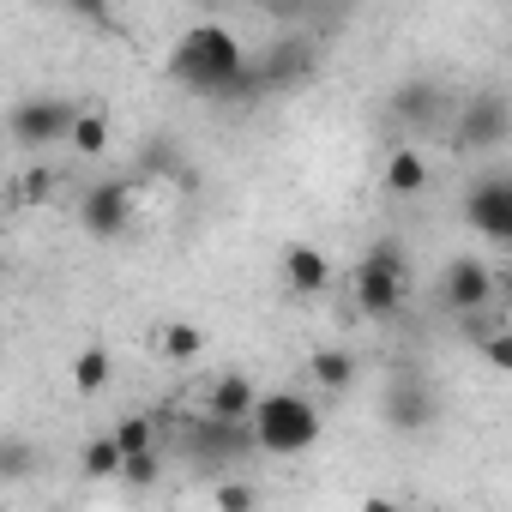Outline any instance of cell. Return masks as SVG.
Instances as JSON below:
<instances>
[{"label":"cell","instance_id":"cell-1","mask_svg":"<svg viewBox=\"0 0 512 512\" xmlns=\"http://www.w3.org/2000/svg\"><path fill=\"white\" fill-rule=\"evenodd\" d=\"M169 73L193 91V97H217V103H247V97H260V67H253L235 43V31L223 25H193L175 55H169Z\"/></svg>","mask_w":512,"mask_h":512},{"label":"cell","instance_id":"cell-2","mask_svg":"<svg viewBox=\"0 0 512 512\" xmlns=\"http://www.w3.org/2000/svg\"><path fill=\"white\" fill-rule=\"evenodd\" d=\"M247 422H253V440H260V452H272V458L308 452V446L320 440V428H326V416H320L302 392H266L260 410H253Z\"/></svg>","mask_w":512,"mask_h":512},{"label":"cell","instance_id":"cell-3","mask_svg":"<svg viewBox=\"0 0 512 512\" xmlns=\"http://www.w3.org/2000/svg\"><path fill=\"white\" fill-rule=\"evenodd\" d=\"M350 296H356V314L368 320H392L398 302H404V247L398 241H374L356 272H350Z\"/></svg>","mask_w":512,"mask_h":512},{"label":"cell","instance_id":"cell-4","mask_svg":"<svg viewBox=\"0 0 512 512\" xmlns=\"http://www.w3.org/2000/svg\"><path fill=\"white\" fill-rule=\"evenodd\" d=\"M247 446H260V440H253V422H235V416H217V410H205V416L187 422L193 464H235Z\"/></svg>","mask_w":512,"mask_h":512},{"label":"cell","instance_id":"cell-5","mask_svg":"<svg viewBox=\"0 0 512 512\" xmlns=\"http://www.w3.org/2000/svg\"><path fill=\"white\" fill-rule=\"evenodd\" d=\"M73 121H79V109H73L67 97H25V103L13 109V145L43 151V145H55V139H73Z\"/></svg>","mask_w":512,"mask_h":512},{"label":"cell","instance_id":"cell-6","mask_svg":"<svg viewBox=\"0 0 512 512\" xmlns=\"http://www.w3.org/2000/svg\"><path fill=\"white\" fill-rule=\"evenodd\" d=\"M464 217H470V229H482L488 241L512 247V175L494 169V175L470 181V193H464Z\"/></svg>","mask_w":512,"mask_h":512},{"label":"cell","instance_id":"cell-7","mask_svg":"<svg viewBox=\"0 0 512 512\" xmlns=\"http://www.w3.org/2000/svg\"><path fill=\"white\" fill-rule=\"evenodd\" d=\"M133 205H139V181H97L85 193V229L109 241L133 223Z\"/></svg>","mask_w":512,"mask_h":512},{"label":"cell","instance_id":"cell-8","mask_svg":"<svg viewBox=\"0 0 512 512\" xmlns=\"http://www.w3.org/2000/svg\"><path fill=\"white\" fill-rule=\"evenodd\" d=\"M284 284H290V296H326V290L338 284V266L326 260V247L290 241V247H284Z\"/></svg>","mask_w":512,"mask_h":512},{"label":"cell","instance_id":"cell-9","mask_svg":"<svg viewBox=\"0 0 512 512\" xmlns=\"http://www.w3.org/2000/svg\"><path fill=\"white\" fill-rule=\"evenodd\" d=\"M386 422H392L398 434L428 428V422H434V392H428L416 374H392V380H386Z\"/></svg>","mask_w":512,"mask_h":512},{"label":"cell","instance_id":"cell-10","mask_svg":"<svg viewBox=\"0 0 512 512\" xmlns=\"http://www.w3.org/2000/svg\"><path fill=\"white\" fill-rule=\"evenodd\" d=\"M440 290H446V308L452 314H482L488 296H494V272L482 260H452L446 278H440Z\"/></svg>","mask_w":512,"mask_h":512},{"label":"cell","instance_id":"cell-11","mask_svg":"<svg viewBox=\"0 0 512 512\" xmlns=\"http://www.w3.org/2000/svg\"><path fill=\"white\" fill-rule=\"evenodd\" d=\"M506 133H512V109H506V97H500V91L470 97V109H464V121H458V145H500Z\"/></svg>","mask_w":512,"mask_h":512},{"label":"cell","instance_id":"cell-12","mask_svg":"<svg viewBox=\"0 0 512 512\" xmlns=\"http://www.w3.org/2000/svg\"><path fill=\"white\" fill-rule=\"evenodd\" d=\"M205 410H217V416H235V422H247L253 410H260V392H253V380H247L241 368H229V374H217V380L205 386Z\"/></svg>","mask_w":512,"mask_h":512},{"label":"cell","instance_id":"cell-13","mask_svg":"<svg viewBox=\"0 0 512 512\" xmlns=\"http://www.w3.org/2000/svg\"><path fill=\"white\" fill-rule=\"evenodd\" d=\"M380 181H386V193L410 199V193H422V187H428V157H422L416 145H398V151H386V169H380Z\"/></svg>","mask_w":512,"mask_h":512},{"label":"cell","instance_id":"cell-14","mask_svg":"<svg viewBox=\"0 0 512 512\" xmlns=\"http://www.w3.org/2000/svg\"><path fill=\"white\" fill-rule=\"evenodd\" d=\"M392 115H398V121H416V127H434V115H440V91H434V79H410V85H398V91H392Z\"/></svg>","mask_w":512,"mask_h":512},{"label":"cell","instance_id":"cell-15","mask_svg":"<svg viewBox=\"0 0 512 512\" xmlns=\"http://www.w3.org/2000/svg\"><path fill=\"white\" fill-rule=\"evenodd\" d=\"M253 67H260V85H266V91H284V85H296V79L308 73V49H302V43H296V49L278 43L266 61H253Z\"/></svg>","mask_w":512,"mask_h":512},{"label":"cell","instance_id":"cell-16","mask_svg":"<svg viewBox=\"0 0 512 512\" xmlns=\"http://www.w3.org/2000/svg\"><path fill=\"white\" fill-rule=\"evenodd\" d=\"M199 350H205V332L193 320H163L157 326V356L163 362H199Z\"/></svg>","mask_w":512,"mask_h":512},{"label":"cell","instance_id":"cell-17","mask_svg":"<svg viewBox=\"0 0 512 512\" xmlns=\"http://www.w3.org/2000/svg\"><path fill=\"white\" fill-rule=\"evenodd\" d=\"M308 374H314V386L344 392V386L356 380V356H344V350H314V356H308Z\"/></svg>","mask_w":512,"mask_h":512},{"label":"cell","instance_id":"cell-18","mask_svg":"<svg viewBox=\"0 0 512 512\" xmlns=\"http://www.w3.org/2000/svg\"><path fill=\"white\" fill-rule=\"evenodd\" d=\"M79 464H85V476H121V470H127V446H121L115 434H97V440L79 452Z\"/></svg>","mask_w":512,"mask_h":512},{"label":"cell","instance_id":"cell-19","mask_svg":"<svg viewBox=\"0 0 512 512\" xmlns=\"http://www.w3.org/2000/svg\"><path fill=\"white\" fill-rule=\"evenodd\" d=\"M73 386H79V392H103V386H109V350L85 344V350L73 356Z\"/></svg>","mask_w":512,"mask_h":512},{"label":"cell","instance_id":"cell-20","mask_svg":"<svg viewBox=\"0 0 512 512\" xmlns=\"http://www.w3.org/2000/svg\"><path fill=\"white\" fill-rule=\"evenodd\" d=\"M109 145V121H103V109H79V121H73V151L79 157H97Z\"/></svg>","mask_w":512,"mask_h":512},{"label":"cell","instance_id":"cell-21","mask_svg":"<svg viewBox=\"0 0 512 512\" xmlns=\"http://www.w3.org/2000/svg\"><path fill=\"white\" fill-rule=\"evenodd\" d=\"M476 344H482V362H488V368L512 374V326H488Z\"/></svg>","mask_w":512,"mask_h":512},{"label":"cell","instance_id":"cell-22","mask_svg":"<svg viewBox=\"0 0 512 512\" xmlns=\"http://www.w3.org/2000/svg\"><path fill=\"white\" fill-rule=\"evenodd\" d=\"M115 440H121L127 452H151V440H157V422H151V416H127V422L115 428Z\"/></svg>","mask_w":512,"mask_h":512},{"label":"cell","instance_id":"cell-23","mask_svg":"<svg viewBox=\"0 0 512 512\" xmlns=\"http://www.w3.org/2000/svg\"><path fill=\"white\" fill-rule=\"evenodd\" d=\"M49 193H55V175H49V169H25V181L13 187V199H19V205H43Z\"/></svg>","mask_w":512,"mask_h":512},{"label":"cell","instance_id":"cell-24","mask_svg":"<svg viewBox=\"0 0 512 512\" xmlns=\"http://www.w3.org/2000/svg\"><path fill=\"white\" fill-rule=\"evenodd\" d=\"M61 7H67V13H79V19H91V25H103V31L115 25V13H109V0H61Z\"/></svg>","mask_w":512,"mask_h":512},{"label":"cell","instance_id":"cell-25","mask_svg":"<svg viewBox=\"0 0 512 512\" xmlns=\"http://www.w3.org/2000/svg\"><path fill=\"white\" fill-rule=\"evenodd\" d=\"M127 482H157V452H127Z\"/></svg>","mask_w":512,"mask_h":512},{"label":"cell","instance_id":"cell-26","mask_svg":"<svg viewBox=\"0 0 512 512\" xmlns=\"http://www.w3.org/2000/svg\"><path fill=\"white\" fill-rule=\"evenodd\" d=\"M253 500H260V494H253L247 482H229V488H217V506H229V512H247Z\"/></svg>","mask_w":512,"mask_h":512},{"label":"cell","instance_id":"cell-27","mask_svg":"<svg viewBox=\"0 0 512 512\" xmlns=\"http://www.w3.org/2000/svg\"><path fill=\"white\" fill-rule=\"evenodd\" d=\"M0 470H7V476H25V446H19V440L0 446Z\"/></svg>","mask_w":512,"mask_h":512},{"label":"cell","instance_id":"cell-28","mask_svg":"<svg viewBox=\"0 0 512 512\" xmlns=\"http://www.w3.org/2000/svg\"><path fill=\"white\" fill-rule=\"evenodd\" d=\"M247 7H260V13H278V7H290V0H247Z\"/></svg>","mask_w":512,"mask_h":512},{"label":"cell","instance_id":"cell-29","mask_svg":"<svg viewBox=\"0 0 512 512\" xmlns=\"http://www.w3.org/2000/svg\"><path fill=\"white\" fill-rule=\"evenodd\" d=\"M506 296H512V272H506Z\"/></svg>","mask_w":512,"mask_h":512}]
</instances>
